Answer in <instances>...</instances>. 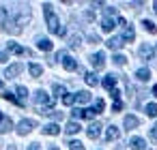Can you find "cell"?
<instances>
[{
  "label": "cell",
  "instance_id": "6da1fadb",
  "mask_svg": "<svg viewBox=\"0 0 157 150\" xmlns=\"http://www.w3.org/2000/svg\"><path fill=\"white\" fill-rule=\"evenodd\" d=\"M43 13H45V22H48L50 32H56V30L60 28V22H58V17L54 15V11H52V5H50V2H45V5H43Z\"/></svg>",
  "mask_w": 157,
  "mask_h": 150
},
{
  "label": "cell",
  "instance_id": "7a4b0ae2",
  "mask_svg": "<svg viewBox=\"0 0 157 150\" xmlns=\"http://www.w3.org/2000/svg\"><path fill=\"white\" fill-rule=\"evenodd\" d=\"M35 105H39V107H52L50 94H48L45 90H37V92H35Z\"/></svg>",
  "mask_w": 157,
  "mask_h": 150
},
{
  "label": "cell",
  "instance_id": "3957f363",
  "mask_svg": "<svg viewBox=\"0 0 157 150\" xmlns=\"http://www.w3.org/2000/svg\"><path fill=\"white\" fill-rule=\"evenodd\" d=\"M90 64L95 67V71H101V69L105 67V54H103V52L93 54V56H90Z\"/></svg>",
  "mask_w": 157,
  "mask_h": 150
},
{
  "label": "cell",
  "instance_id": "277c9868",
  "mask_svg": "<svg viewBox=\"0 0 157 150\" xmlns=\"http://www.w3.org/2000/svg\"><path fill=\"white\" fill-rule=\"evenodd\" d=\"M33 129H35V120H30V118H26V120H22V122L17 124V133H20V135H28Z\"/></svg>",
  "mask_w": 157,
  "mask_h": 150
},
{
  "label": "cell",
  "instance_id": "5b68a950",
  "mask_svg": "<svg viewBox=\"0 0 157 150\" xmlns=\"http://www.w3.org/2000/svg\"><path fill=\"white\" fill-rule=\"evenodd\" d=\"M7 49H9L11 54H17V56H30V52H28L26 47H22V45H17V43H13V41L7 43Z\"/></svg>",
  "mask_w": 157,
  "mask_h": 150
},
{
  "label": "cell",
  "instance_id": "8992f818",
  "mask_svg": "<svg viewBox=\"0 0 157 150\" xmlns=\"http://www.w3.org/2000/svg\"><path fill=\"white\" fill-rule=\"evenodd\" d=\"M22 71H24V64H22V62H15V64L7 67V71H5V77H9V79H11V77H17Z\"/></svg>",
  "mask_w": 157,
  "mask_h": 150
},
{
  "label": "cell",
  "instance_id": "52a82bcc",
  "mask_svg": "<svg viewBox=\"0 0 157 150\" xmlns=\"http://www.w3.org/2000/svg\"><path fill=\"white\" fill-rule=\"evenodd\" d=\"M138 54H140V58H142V60H151V58H153V54H155V49H153V45L144 43V45H140Z\"/></svg>",
  "mask_w": 157,
  "mask_h": 150
},
{
  "label": "cell",
  "instance_id": "ba28073f",
  "mask_svg": "<svg viewBox=\"0 0 157 150\" xmlns=\"http://www.w3.org/2000/svg\"><path fill=\"white\" fill-rule=\"evenodd\" d=\"M86 135H88L90 139H97V137L101 135V122H90L88 129H86Z\"/></svg>",
  "mask_w": 157,
  "mask_h": 150
},
{
  "label": "cell",
  "instance_id": "9c48e42d",
  "mask_svg": "<svg viewBox=\"0 0 157 150\" xmlns=\"http://www.w3.org/2000/svg\"><path fill=\"white\" fill-rule=\"evenodd\" d=\"M136 39V30H133V26H125L123 28V37H121V41L123 43H131Z\"/></svg>",
  "mask_w": 157,
  "mask_h": 150
},
{
  "label": "cell",
  "instance_id": "30bf717a",
  "mask_svg": "<svg viewBox=\"0 0 157 150\" xmlns=\"http://www.w3.org/2000/svg\"><path fill=\"white\" fill-rule=\"evenodd\" d=\"M15 99H17V105H26V97H28V88L26 86H17L15 88Z\"/></svg>",
  "mask_w": 157,
  "mask_h": 150
},
{
  "label": "cell",
  "instance_id": "8fae6325",
  "mask_svg": "<svg viewBox=\"0 0 157 150\" xmlns=\"http://www.w3.org/2000/svg\"><path fill=\"white\" fill-rule=\"evenodd\" d=\"M129 148H131V150H148V148H146V141H144L142 137H131V139H129Z\"/></svg>",
  "mask_w": 157,
  "mask_h": 150
},
{
  "label": "cell",
  "instance_id": "7c38bea8",
  "mask_svg": "<svg viewBox=\"0 0 157 150\" xmlns=\"http://www.w3.org/2000/svg\"><path fill=\"white\" fill-rule=\"evenodd\" d=\"M116 79H118V75H114V73H110V75H105L103 77V88L105 90H112V88H116Z\"/></svg>",
  "mask_w": 157,
  "mask_h": 150
},
{
  "label": "cell",
  "instance_id": "4fadbf2b",
  "mask_svg": "<svg viewBox=\"0 0 157 150\" xmlns=\"http://www.w3.org/2000/svg\"><path fill=\"white\" fill-rule=\"evenodd\" d=\"M63 67L67 69V71H75L78 69V62H75V58H71V56H63Z\"/></svg>",
  "mask_w": 157,
  "mask_h": 150
},
{
  "label": "cell",
  "instance_id": "5bb4252c",
  "mask_svg": "<svg viewBox=\"0 0 157 150\" xmlns=\"http://www.w3.org/2000/svg\"><path fill=\"white\" fill-rule=\"evenodd\" d=\"M114 26H116V22H114L112 17H103V20H101V30H103V32H112Z\"/></svg>",
  "mask_w": 157,
  "mask_h": 150
},
{
  "label": "cell",
  "instance_id": "9a60e30c",
  "mask_svg": "<svg viewBox=\"0 0 157 150\" xmlns=\"http://www.w3.org/2000/svg\"><path fill=\"white\" fill-rule=\"evenodd\" d=\"M37 47H39L41 52H50V49H52V41L45 39V37H39V39H37Z\"/></svg>",
  "mask_w": 157,
  "mask_h": 150
},
{
  "label": "cell",
  "instance_id": "2e32d148",
  "mask_svg": "<svg viewBox=\"0 0 157 150\" xmlns=\"http://www.w3.org/2000/svg\"><path fill=\"white\" fill-rule=\"evenodd\" d=\"M118 135H121L118 126L110 124V126H108V131H105V139H108V141H112V139H118Z\"/></svg>",
  "mask_w": 157,
  "mask_h": 150
},
{
  "label": "cell",
  "instance_id": "e0dca14e",
  "mask_svg": "<svg viewBox=\"0 0 157 150\" xmlns=\"http://www.w3.org/2000/svg\"><path fill=\"white\" fill-rule=\"evenodd\" d=\"M7 26H9V9L0 7V28L7 30Z\"/></svg>",
  "mask_w": 157,
  "mask_h": 150
},
{
  "label": "cell",
  "instance_id": "ac0fdd59",
  "mask_svg": "<svg viewBox=\"0 0 157 150\" xmlns=\"http://www.w3.org/2000/svg\"><path fill=\"white\" fill-rule=\"evenodd\" d=\"M123 124H125V129H136V126L140 124V120H138L136 116H131V114H129V116H125Z\"/></svg>",
  "mask_w": 157,
  "mask_h": 150
},
{
  "label": "cell",
  "instance_id": "d6986e66",
  "mask_svg": "<svg viewBox=\"0 0 157 150\" xmlns=\"http://www.w3.org/2000/svg\"><path fill=\"white\" fill-rule=\"evenodd\" d=\"M43 133H45V135H58V133H60V126H58L56 122H50V124L43 126Z\"/></svg>",
  "mask_w": 157,
  "mask_h": 150
},
{
  "label": "cell",
  "instance_id": "ffe728a7",
  "mask_svg": "<svg viewBox=\"0 0 157 150\" xmlns=\"http://www.w3.org/2000/svg\"><path fill=\"white\" fill-rule=\"evenodd\" d=\"M136 77H138L140 82H148V79H151V71H148L146 67H142V69L136 71Z\"/></svg>",
  "mask_w": 157,
  "mask_h": 150
},
{
  "label": "cell",
  "instance_id": "44dd1931",
  "mask_svg": "<svg viewBox=\"0 0 157 150\" xmlns=\"http://www.w3.org/2000/svg\"><path fill=\"white\" fill-rule=\"evenodd\" d=\"M80 129H82V126H80V122L69 120V124H67V129H65V131H67V135H75V133H80Z\"/></svg>",
  "mask_w": 157,
  "mask_h": 150
},
{
  "label": "cell",
  "instance_id": "7402d4cb",
  "mask_svg": "<svg viewBox=\"0 0 157 150\" xmlns=\"http://www.w3.org/2000/svg\"><path fill=\"white\" fill-rule=\"evenodd\" d=\"M105 45H108L110 49H118V47L123 45V41H121V37H110V39L105 41Z\"/></svg>",
  "mask_w": 157,
  "mask_h": 150
},
{
  "label": "cell",
  "instance_id": "603a6c76",
  "mask_svg": "<svg viewBox=\"0 0 157 150\" xmlns=\"http://www.w3.org/2000/svg\"><path fill=\"white\" fill-rule=\"evenodd\" d=\"M75 101H78V103H88V101H90V92H88V90L75 92Z\"/></svg>",
  "mask_w": 157,
  "mask_h": 150
},
{
  "label": "cell",
  "instance_id": "cb8c5ba5",
  "mask_svg": "<svg viewBox=\"0 0 157 150\" xmlns=\"http://www.w3.org/2000/svg\"><path fill=\"white\" fill-rule=\"evenodd\" d=\"M28 71H30V75H33V77H39V75L43 73V67H41V64H37V62H33V64H28Z\"/></svg>",
  "mask_w": 157,
  "mask_h": 150
},
{
  "label": "cell",
  "instance_id": "d4e9b609",
  "mask_svg": "<svg viewBox=\"0 0 157 150\" xmlns=\"http://www.w3.org/2000/svg\"><path fill=\"white\" fill-rule=\"evenodd\" d=\"M11 129H13V122H11V118L5 116V120L0 122V133H7V131H11Z\"/></svg>",
  "mask_w": 157,
  "mask_h": 150
},
{
  "label": "cell",
  "instance_id": "484cf974",
  "mask_svg": "<svg viewBox=\"0 0 157 150\" xmlns=\"http://www.w3.org/2000/svg\"><path fill=\"white\" fill-rule=\"evenodd\" d=\"M142 26H144V30H146V32H151V35H157V26H155L151 20H144V22H142Z\"/></svg>",
  "mask_w": 157,
  "mask_h": 150
},
{
  "label": "cell",
  "instance_id": "4316f807",
  "mask_svg": "<svg viewBox=\"0 0 157 150\" xmlns=\"http://www.w3.org/2000/svg\"><path fill=\"white\" fill-rule=\"evenodd\" d=\"M84 82H86L88 86H97V84H99V79H97L95 73H86V75H84Z\"/></svg>",
  "mask_w": 157,
  "mask_h": 150
},
{
  "label": "cell",
  "instance_id": "83f0119b",
  "mask_svg": "<svg viewBox=\"0 0 157 150\" xmlns=\"http://www.w3.org/2000/svg\"><path fill=\"white\" fill-rule=\"evenodd\" d=\"M144 109H146V116H151V118H155V116H157V105H155V103H146V107H144Z\"/></svg>",
  "mask_w": 157,
  "mask_h": 150
},
{
  "label": "cell",
  "instance_id": "f1b7e54d",
  "mask_svg": "<svg viewBox=\"0 0 157 150\" xmlns=\"http://www.w3.org/2000/svg\"><path fill=\"white\" fill-rule=\"evenodd\" d=\"M80 43H82V37H80V35H73V37L69 39V45H71L73 49H78V47H80Z\"/></svg>",
  "mask_w": 157,
  "mask_h": 150
},
{
  "label": "cell",
  "instance_id": "f546056e",
  "mask_svg": "<svg viewBox=\"0 0 157 150\" xmlns=\"http://www.w3.org/2000/svg\"><path fill=\"white\" fill-rule=\"evenodd\" d=\"M112 62H114V64H118V67H123V64L127 62V58H125L123 54H116V56L112 58Z\"/></svg>",
  "mask_w": 157,
  "mask_h": 150
},
{
  "label": "cell",
  "instance_id": "4dcf8cb0",
  "mask_svg": "<svg viewBox=\"0 0 157 150\" xmlns=\"http://www.w3.org/2000/svg\"><path fill=\"white\" fill-rule=\"evenodd\" d=\"M54 94H56V97H65V94H67L65 86H60V84H54Z\"/></svg>",
  "mask_w": 157,
  "mask_h": 150
},
{
  "label": "cell",
  "instance_id": "1f68e13d",
  "mask_svg": "<svg viewBox=\"0 0 157 150\" xmlns=\"http://www.w3.org/2000/svg\"><path fill=\"white\" fill-rule=\"evenodd\" d=\"M103 107H105L103 99H97V101H95V107H93V109H95V114H101V112H103Z\"/></svg>",
  "mask_w": 157,
  "mask_h": 150
},
{
  "label": "cell",
  "instance_id": "d6a6232c",
  "mask_svg": "<svg viewBox=\"0 0 157 150\" xmlns=\"http://www.w3.org/2000/svg\"><path fill=\"white\" fill-rule=\"evenodd\" d=\"M63 103H65V105H73V103H75V94H69V92H67V94L63 97Z\"/></svg>",
  "mask_w": 157,
  "mask_h": 150
},
{
  "label": "cell",
  "instance_id": "836d02e7",
  "mask_svg": "<svg viewBox=\"0 0 157 150\" xmlns=\"http://www.w3.org/2000/svg\"><path fill=\"white\" fill-rule=\"evenodd\" d=\"M2 97H5L7 101H11V103H17V99H15V94H13V92H9V90H2Z\"/></svg>",
  "mask_w": 157,
  "mask_h": 150
},
{
  "label": "cell",
  "instance_id": "e575fe53",
  "mask_svg": "<svg viewBox=\"0 0 157 150\" xmlns=\"http://www.w3.org/2000/svg\"><path fill=\"white\" fill-rule=\"evenodd\" d=\"M69 150H84V144L75 139V141H71V144H69Z\"/></svg>",
  "mask_w": 157,
  "mask_h": 150
},
{
  "label": "cell",
  "instance_id": "d590c367",
  "mask_svg": "<svg viewBox=\"0 0 157 150\" xmlns=\"http://www.w3.org/2000/svg\"><path fill=\"white\" fill-rule=\"evenodd\" d=\"M71 116H73V118H84V109H80V107H75V109L71 112Z\"/></svg>",
  "mask_w": 157,
  "mask_h": 150
},
{
  "label": "cell",
  "instance_id": "8d00e7d4",
  "mask_svg": "<svg viewBox=\"0 0 157 150\" xmlns=\"http://www.w3.org/2000/svg\"><path fill=\"white\" fill-rule=\"evenodd\" d=\"M110 15H116V9L114 7H108L105 9V17H110Z\"/></svg>",
  "mask_w": 157,
  "mask_h": 150
},
{
  "label": "cell",
  "instance_id": "74e56055",
  "mask_svg": "<svg viewBox=\"0 0 157 150\" xmlns=\"http://www.w3.org/2000/svg\"><path fill=\"white\" fill-rule=\"evenodd\" d=\"M112 109H114V112H121V109H123V103H121V101H114Z\"/></svg>",
  "mask_w": 157,
  "mask_h": 150
},
{
  "label": "cell",
  "instance_id": "f35d334b",
  "mask_svg": "<svg viewBox=\"0 0 157 150\" xmlns=\"http://www.w3.org/2000/svg\"><path fill=\"white\" fill-rule=\"evenodd\" d=\"M151 139H153V141H157V124L151 129Z\"/></svg>",
  "mask_w": 157,
  "mask_h": 150
},
{
  "label": "cell",
  "instance_id": "ab89813d",
  "mask_svg": "<svg viewBox=\"0 0 157 150\" xmlns=\"http://www.w3.org/2000/svg\"><path fill=\"white\" fill-rule=\"evenodd\" d=\"M84 17H86L88 22H93V20H95V13H93V11H86V13H84Z\"/></svg>",
  "mask_w": 157,
  "mask_h": 150
},
{
  "label": "cell",
  "instance_id": "60d3db41",
  "mask_svg": "<svg viewBox=\"0 0 157 150\" xmlns=\"http://www.w3.org/2000/svg\"><path fill=\"white\" fill-rule=\"evenodd\" d=\"M28 150H41V144H37V141H35V144H30V146H28Z\"/></svg>",
  "mask_w": 157,
  "mask_h": 150
},
{
  "label": "cell",
  "instance_id": "b9f144b4",
  "mask_svg": "<svg viewBox=\"0 0 157 150\" xmlns=\"http://www.w3.org/2000/svg\"><path fill=\"white\" fill-rule=\"evenodd\" d=\"M9 60V56H7V52H0V62H7Z\"/></svg>",
  "mask_w": 157,
  "mask_h": 150
},
{
  "label": "cell",
  "instance_id": "7bdbcfd3",
  "mask_svg": "<svg viewBox=\"0 0 157 150\" xmlns=\"http://www.w3.org/2000/svg\"><path fill=\"white\" fill-rule=\"evenodd\" d=\"M56 35H58V37H65V35H67V30H65V28H63V26H60V28H58V30H56Z\"/></svg>",
  "mask_w": 157,
  "mask_h": 150
},
{
  "label": "cell",
  "instance_id": "ee69618b",
  "mask_svg": "<svg viewBox=\"0 0 157 150\" xmlns=\"http://www.w3.org/2000/svg\"><path fill=\"white\" fill-rule=\"evenodd\" d=\"M88 39H90L93 43H99V37H97V35H88Z\"/></svg>",
  "mask_w": 157,
  "mask_h": 150
},
{
  "label": "cell",
  "instance_id": "f6af8a7d",
  "mask_svg": "<svg viewBox=\"0 0 157 150\" xmlns=\"http://www.w3.org/2000/svg\"><path fill=\"white\" fill-rule=\"evenodd\" d=\"M153 94H155V97H157V84H155V86H153Z\"/></svg>",
  "mask_w": 157,
  "mask_h": 150
},
{
  "label": "cell",
  "instance_id": "bcb514c9",
  "mask_svg": "<svg viewBox=\"0 0 157 150\" xmlns=\"http://www.w3.org/2000/svg\"><path fill=\"white\" fill-rule=\"evenodd\" d=\"M153 11H155V13H157V2H153Z\"/></svg>",
  "mask_w": 157,
  "mask_h": 150
},
{
  "label": "cell",
  "instance_id": "7dc6e473",
  "mask_svg": "<svg viewBox=\"0 0 157 150\" xmlns=\"http://www.w3.org/2000/svg\"><path fill=\"white\" fill-rule=\"evenodd\" d=\"M2 120H5V116H2V112H0V122H2Z\"/></svg>",
  "mask_w": 157,
  "mask_h": 150
},
{
  "label": "cell",
  "instance_id": "c3c4849f",
  "mask_svg": "<svg viewBox=\"0 0 157 150\" xmlns=\"http://www.w3.org/2000/svg\"><path fill=\"white\" fill-rule=\"evenodd\" d=\"M50 150H58V148H56V146H50Z\"/></svg>",
  "mask_w": 157,
  "mask_h": 150
},
{
  "label": "cell",
  "instance_id": "681fc988",
  "mask_svg": "<svg viewBox=\"0 0 157 150\" xmlns=\"http://www.w3.org/2000/svg\"><path fill=\"white\" fill-rule=\"evenodd\" d=\"M0 92H2V79H0Z\"/></svg>",
  "mask_w": 157,
  "mask_h": 150
}]
</instances>
